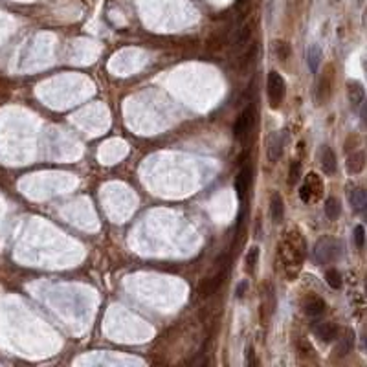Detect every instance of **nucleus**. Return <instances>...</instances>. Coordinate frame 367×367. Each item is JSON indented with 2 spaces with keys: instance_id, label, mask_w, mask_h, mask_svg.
<instances>
[{
  "instance_id": "obj_5",
  "label": "nucleus",
  "mask_w": 367,
  "mask_h": 367,
  "mask_svg": "<svg viewBox=\"0 0 367 367\" xmlns=\"http://www.w3.org/2000/svg\"><path fill=\"white\" fill-rule=\"evenodd\" d=\"M254 119H255V110L254 107H248L240 112V116L237 118L235 125H233V136H235L237 140H242L246 134L250 132L252 125H254Z\"/></svg>"
},
{
  "instance_id": "obj_25",
  "label": "nucleus",
  "mask_w": 367,
  "mask_h": 367,
  "mask_svg": "<svg viewBox=\"0 0 367 367\" xmlns=\"http://www.w3.org/2000/svg\"><path fill=\"white\" fill-rule=\"evenodd\" d=\"M246 287H248V283H246V281H240V283L237 284V289H235V296L239 297V299H240V297H242V296H244V290H246Z\"/></svg>"
},
{
  "instance_id": "obj_3",
  "label": "nucleus",
  "mask_w": 367,
  "mask_h": 367,
  "mask_svg": "<svg viewBox=\"0 0 367 367\" xmlns=\"http://www.w3.org/2000/svg\"><path fill=\"white\" fill-rule=\"evenodd\" d=\"M284 94H287V83H284L283 75L277 72H270L268 74V99L274 109H277L283 103Z\"/></svg>"
},
{
  "instance_id": "obj_21",
  "label": "nucleus",
  "mask_w": 367,
  "mask_h": 367,
  "mask_svg": "<svg viewBox=\"0 0 367 367\" xmlns=\"http://www.w3.org/2000/svg\"><path fill=\"white\" fill-rule=\"evenodd\" d=\"M327 283H329V287L331 289H334V290H338L341 287V275H340V272L338 270H334V268H331V270H327Z\"/></svg>"
},
{
  "instance_id": "obj_6",
  "label": "nucleus",
  "mask_w": 367,
  "mask_h": 367,
  "mask_svg": "<svg viewBox=\"0 0 367 367\" xmlns=\"http://www.w3.org/2000/svg\"><path fill=\"white\" fill-rule=\"evenodd\" d=\"M283 147H284V136L281 134V132H272L267 141V154L272 164H275L281 158Z\"/></svg>"
},
{
  "instance_id": "obj_22",
  "label": "nucleus",
  "mask_w": 367,
  "mask_h": 367,
  "mask_svg": "<svg viewBox=\"0 0 367 367\" xmlns=\"http://www.w3.org/2000/svg\"><path fill=\"white\" fill-rule=\"evenodd\" d=\"M257 259H259V248L257 246H252L248 255H246V268H248L250 272H254L255 264H257Z\"/></svg>"
},
{
  "instance_id": "obj_16",
  "label": "nucleus",
  "mask_w": 367,
  "mask_h": 367,
  "mask_svg": "<svg viewBox=\"0 0 367 367\" xmlns=\"http://www.w3.org/2000/svg\"><path fill=\"white\" fill-rule=\"evenodd\" d=\"M349 202L353 204V208L354 210H358V211H362L363 208H365V204H367V195H365V191L363 189H354V191H351L349 193Z\"/></svg>"
},
{
  "instance_id": "obj_19",
  "label": "nucleus",
  "mask_w": 367,
  "mask_h": 367,
  "mask_svg": "<svg viewBox=\"0 0 367 367\" xmlns=\"http://www.w3.org/2000/svg\"><path fill=\"white\" fill-rule=\"evenodd\" d=\"M250 35H252V28H250V24H244L240 30H237L233 44H235V46H242V44H246L250 40Z\"/></svg>"
},
{
  "instance_id": "obj_9",
  "label": "nucleus",
  "mask_w": 367,
  "mask_h": 367,
  "mask_svg": "<svg viewBox=\"0 0 367 367\" xmlns=\"http://www.w3.org/2000/svg\"><path fill=\"white\" fill-rule=\"evenodd\" d=\"M305 188L309 191V195H311V200H318L321 197V193H323V182L319 180V176L316 173H311V175L307 176Z\"/></svg>"
},
{
  "instance_id": "obj_14",
  "label": "nucleus",
  "mask_w": 367,
  "mask_h": 367,
  "mask_svg": "<svg viewBox=\"0 0 367 367\" xmlns=\"http://www.w3.org/2000/svg\"><path fill=\"white\" fill-rule=\"evenodd\" d=\"M314 332H316V336H318L319 340L327 341V343L338 336V329H336V325L334 323H319L318 327L314 329Z\"/></svg>"
},
{
  "instance_id": "obj_20",
  "label": "nucleus",
  "mask_w": 367,
  "mask_h": 367,
  "mask_svg": "<svg viewBox=\"0 0 367 367\" xmlns=\"http://www.w3.org/2000/svg\"><path fill=\"white\" fill-rule=\"evenodd\" d=\"M299 176H301V164L297 162V160H294V162L290 164V167H289V186H294V184H297Z\"/></svg>"
},
{
  "instance_id": "obj_13",
  "label": "nucleus",
  "mask_w": 367,
  "mask_h": 367,
  "mask_svg": "<svg viewBox=\"0 0 367 367\" xmlns=\"http://www.w3.org/2000/svg\"><path fill=\"white\" fill-rule=\"evenodd\" d=\"M363 166H365V154H363V151L353 153L349 158H347V171H349V173H353V175H358V173H362Z\"/></svg>"
},
{
  "instance_id": "obj_12",
  "label": "nucleus",
  "mask_w": 367,
  "mask_h": 367,
  "mask_svg": "<svg viewBox=\"0 0 367 367\" xmlns=\"http://www.w3.org/2000/svg\"><path fill=\"white\" fill-rule=\"evenodd\" d=\"M270 215H272V220H274L275 224L281 222L284 217V204H283V198H281V195H272L270 198Z\"/></svg>"
},
{
  "instance_id": "obj_11",
  "label": "nucleus",
  "mask_w": 367,
  "mask_h": 367,
  "mask_svg": "<svg viewBox=\"0 0 367 367\" xmlns=\"http://www.w3.org/2000/svg\"><path fill=\"white\" fill-rule=\"evenodd\" d=\"M321 57H323V52L319 48L318 44H311L309 50H307V65L311 68V72H318L319 68V63H321Z\"/></svg>"
},
{
  "instance_id": "obj_2",
  "label": "nucleus",
  "mask_w": 367,
  "mask_h": 367,
  "mask_svg": "<svg viewBox=\"0 0 367 367\" xmlns=\"http://www.w3.org/2000/svg\"><path fill=\"white\" fill-rule=\"evenodd\" d=\"M222 264H220V270H217L213 275H211L210 279H206L200 283V287H198V294H200L202 297H210L213 296L217 290H219V287L224 283V279L228 277V257H222Z\"/></svg>"
},
{
  "instance_id": "obj_1",
  "label": "nucleus",
  "mask_w": 367,
  "mask_h": 367,
  "mask_svg": "<svg viewBox=\"0 0 367 367\" xmlns=\"http://www.w3.org/2000/svg\"><path fill=\"white\" fill-rule=\"evenodd\" d=\"M305 240L297 230H289L284 233L281 244L277 246V254L284 264V274L290 281H294L301 270L303 259H305Z\"/></svg>"
},
{
  "instance_id": "obj_23",
  "label": "nucleus",
  "mask_w": 367,
  "mask_h": 367,
  "mask_svg": "<svg viewBox=\"0 0 367 367\" xmlns=\"http://www.w3.org/2000/svg\"><path fill=\"white\" fill-rule=\"evenodd\" d=\"M354 242H356L358 248H363V242H365V230H363L362 224H358V226L354 228Z\"/></svg>"
},
{
  "instance_id": "obj_18",
  "label": "nucleus",
  "mask_w": 367,
  "mask_h": 367,
  "mask_svg": "<svg viewBox=\"0 0 367 367\" xmlns=\"http://www.w3.org/2000/svg\"><path fill=\"white\" fill-rule=\"evenodd\" d=\"M325 213H327V217L331 220L338 219L340 217V202L332 197L327 198V202H325Z\"/></svg>"
},
{
  "instance_id": "obj_17",
  "label": "nucleus",
  "mask_w": 367,
  "mask_h": 367,
  "mask_svg": "<svg viewBox=\"0 0 367 367\" xmlns=\"http://www.w3.org/2000/svg\"><path fill=\"white\" fill-rule=\"evenodd\" d=\"M353 341H354V334H353V332H349L345 338H341V340H340V343L336 345L334 353H336L338 356H345V354L351 351V347H353Z\"/></svg>"
},
{
  "instance_id": "obj_10",
  "label": "nucleus",
  "mask_w": 367,
  "mask_h": 367,
  "mask_svg": "<svg viewBox=\"0 0 367 367\" xmlns=\"http://www.w3.org/2000/svg\"><path fill=\"white\" fill-rule=\"evenodd\" d=\"M305 312L311 318H318L319 314H323V311H325V301L321 299V297H318V296H311L309 299L305 301Z\"/></svg>"
},
{
  "instance_id": "obj_7",
  "label": "nucleus",
  "mask_w": 367,
  "mask_h": 367,
  "mask_svg": "<svg viewBox=\"0 0 367 367\" xmlns=\"http://www.w3.org/2000/svg\"><path fill=\"white\" fill-rule=\"evenodd\" d=\"M319 166H321L325 175H334L336 173V156L327 145L319 149Z\"/></svg>"
},
{
  "instance_id": "obj_15",
  "label": "nucleus",
  "mask_w": 367,
  "mask_h": 367,
  "mask_svg": "<svg viewBox=\"0 0 367 367\" xmlns=\"http://www.w3.org/2000/svg\"><path fill=\"white\" fill-rule=\"evenodd\" d=\"M347 96H349V101L354 107H358L360 103H363V87L356 81H349L347 83Z\"/></svg>"
},
{
  "instance_id": "obj_24",
  "label": "nucleus",
  "mask_w": 367,
  "mask_h": 367,
  "mask_svg": "<svg viewBox=\"0 0 367 367\" xmlns=\"http://www.w3.org/2000/svg\"><path fill=\"white\" fill-rule=\"evenodd\" d=\"M275 53L279 57L281 61H284L289 57V44L287 43H275Z\"/></svg>"
},
{
  "instance_id": "obj_26",
  "label": "nucleus",
  "mask_w": 367,
  "mask_h": 367,
  "mask_svg": "<svg viewBox=\"0 0 367 367\" xmlns=\"http://www.w3.org/2000/svg\"><path fill=\"white\" fill-rule=\"evenodd\" d=\"M246 353H248V363H252V365H254V363H255V360H254V349H252V347H248V351H246Z\"/></svg>"
},
{
  "instance_id": "obj_4",
  "label": "nucleus",
  "mask_w": 367,
  "mask_h": 367,
  "mask_svg": "<svg viewBox=\"0 0 367 367\" xmlns=\"http://www.w3.org/2000/svg\"><path fill=\"white\" fill-rule=\"evenodd\" d=\"M314 255L319 262H331L336 259L338 255V242L331 237H323L318 240V244L314 248Z\"/></svg>"
},
{
  "instance_id": "obj_8",
  "label": "nucleus",
  "mask_w": 367,
  "mask_h": 367,
  "mask_svg": "<svg viewBox=\"0 0 367 367\" xmlns=\"http://www.w3.org/2000/svg\"><path fill=\"white\" fill-rule=\"evenodd\" d=\"M250 180H252V171H250L248 167H242L240 173L237 175V178H235V191H237V197H239L240 200L244 198L246 191H248Z\"/></svg>"
}]
</instances>
